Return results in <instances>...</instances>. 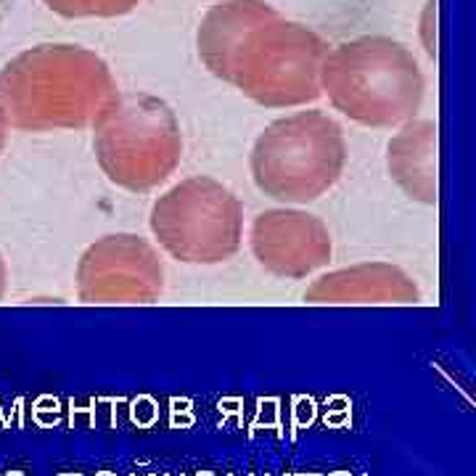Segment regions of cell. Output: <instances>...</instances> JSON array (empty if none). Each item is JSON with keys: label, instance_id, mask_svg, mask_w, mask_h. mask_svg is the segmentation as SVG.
<instances>
[{"label": "cell", "instance_id": "cell-3", "mask_svg": "<svg viewBox=\"0 0 476 476\" xmlns=\"http://www.w3.org/2000/svg\"><path fill=\"white\" fill-rule=\"evenodd\" d=\"M19 114L37 125L82 127L114 101V80L95 53L80 45H48L19 61L11 75Z\"/></svg>", "mask_w": 476, "mask_h": 476}, {"label": "cell", "instance_id": "cell-2", "mask_svg": "<svg viewBox=\"0 0 476 476\" xmlns=\"http://www.w3.org/2000/svg\"><path fill=\"white\" fill-rule=\"evenodd\" d=\"M323 88L336 109L363 125H394L413 117L423 77L413 53L389 37H357L326 53Z\"/></svg>", "mask_w": 476, "mask_h": 476}, {"label": "cell", "instance_id": "cell-7", "mask_svg": "<svg viewBox=\"0 0 476 476\" xmlns=\"http://www.w3.org/2000/svg\"><path fill=\"white\" fill-rule=\"evenodd\" d=\"M259 421H275V402H268V405H262V413H259Z\"/></svg>", "mask_w": 476, "mask_h": 476}, {"label": "cell", "instance_id": "cell-6", "mask_svg": "<svg viewBox=\"0 0 476 476\" xmlns=\"http://www.w3.org/2000/svg\"><path fill=\"white\" fill-rule=\"evenodd\" d=\"M135 418H138L140 423H151V421H154V405H151L149 400L135 402Z\"/></svg>", "mask_w": 476, "mask_h": 476}, {"label": "cell", "instance_id": "cell-4", "mask_svg": "<svg viewBox=\"0 0 476 476\" xmlns=\"http://www.w3.org/2000/svg\"><path fill=\"white\" fill-rule=\"evenodd\" d=\"M344 162L342 130L320 111H302L297 117L273 122L254 146V178L283 175L286 170L318 172L336 180Z\"/></svg>", "mask_w": 476, "mask_h": 476}, {"label": "cell", "instance_id": "cell-1", "mask_svg": "<svg viewBox=\"0 0 476 476\" xmlns=\"http://www.w3.org/2000/svg\"><path fill=\"white\" fill-rule=\"evenodd\" d=\"M209 72L233 82L257 104L294 106L320 95L326 45L313 30L283 21L262 0H225L199 30Z\"/></svg>", "mask_w": 476, "mask_h": 476}, {"label": "cell", "instance_id": "cell-8", "mask_svg": "<svg viewBox=\"0 0 476 476\" xmlns=\"http://www.w3.org/2000/svg\"><path fill=\"white\" fill-rule=\"evenodd\" d=\"M297 416H299V421H310V418H313V408H310V402H307V405H304V402L299 405Z\"/></svg>", "mask_w": 476, "mask_h": 476}, {"label": "cell", "instance_id": "cell-9", "mask_svg": "<svg viewBox=\"0 0 476 476\" xmlns=\"http://www.w3.org/2000/svg\"><path fill=\"white\" fill-rule=\"evenodd\" d=\"M14 3H16V0H0V21L8 16V11L14 8Z\"/></svg>", "mask_w": 476, "mask_h": 476}, {"label": "cell", "instance_id": "cell-5", "mask_svg": "<svg viewBox=\"0 0 476 476\" xmlns=\"http://www.w3.org/2000/svg\"><path fill=\"white\" fill-rule=\"evenodd\" d=\"M64 16H119L133 11L138 0H48Z\"/></svg>", "mask_w": 476, "mask_h": 476}]
</instances>
